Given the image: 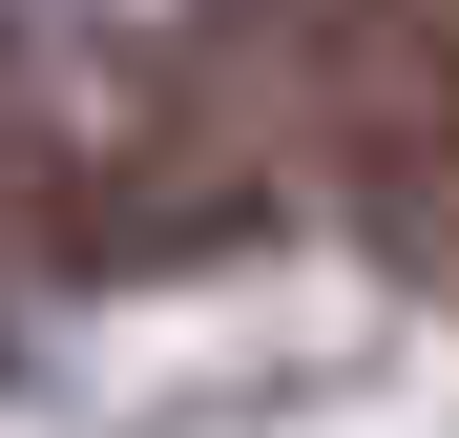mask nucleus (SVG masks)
<instances>
[{"label": "nucleus", "mask_w": 459, "mask_h": 438, "mask_svg": "<svg viewBox=\"0 0 459 438\" xmlns=\"http://www.w3.org/2000/svg\"><path fill=\"white\" fill-rule=\"evenodd\" d=\"M334 188H355V251L459 292V0H397L355 63H334Z\"/></svg>", "instance_id": "1"}]
</instances>
